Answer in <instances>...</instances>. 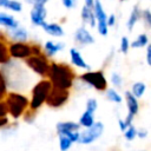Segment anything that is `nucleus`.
<instances>
[{"mask_svg": "<svg viewBox=\"0 0 151 151\" xmlns=\"http://www.w3.org/2000/svg\"><path fill=\"white\" fill-rule=\"evenodd\" d=\"M94 123H96L94 114L90 113L87 111H84L81 113V116L79 117V120H78V124L80 125V127H84V129H87V127L92 126Z\"/></svg>", "mask_w": 151, "mask_h": 151, "instance_id": "21", "label": "nucleus"}, {"mask_svg": "<svg viewBox=\"0 0 151 151\" xmlns=\"http://www.w3.org/2000/svg\"><path fill=\"white\" fill-rule=\"evenodd\" d=\"M105 93H106V98H107L110 101H112V103H114V104H122V103H123V97L119 94V92H118L116 88L110 87V88H107V90L105 91Z\"/></svg>", "mask_w": 151, "mask_h": 151, "instance_id": "25", "label": "nucleus"}, {"mask_svg": "<svg viewBox=\"0 0 151 151\" xmlns=\"http://www.w3.org/2000/svg\"><path fill=\"white\" fill-rule=\"evenodd\" d=\"M84 6L90 8V9H93V6H94V0H84Z\"/></svg>", "mask_w": 151, "mask_h": 151, "instance_id": "42", "label": "nucleus"}, {"mask_svg": "<svg viewBox=\"0 0 151 151\" xmlns=\"http://www.w3.org/2000/svg\"><path fill=\"white\" fill-rule=\"evenodd\" d=\"M145 91H146V85L143 81H136V83H133L132 86H131V90H130L131 94L134 98H137V99L142 98L144 96Z\"/></svg>", "mask_w": 151, "mask_h": 151, "instance_id": "22", "label": "nucleus"}, {"mask_svg": "<svg viewBox=\"0 0 151 151\" xmlns=\"http://www.w3.org/2000/svg\"><path fill=\"white\" fill-rule=\"evenodd\" d=\"M147 130L146 129H143V127H139V129H137V137L138 138H140V139H144V138H146L147 137Z\"/></svg>", "mask_w": 151, "mask_h": 151, "instance_id": "37", "label": "nucleus"}, {"mask_svg": "<svg viewBox=\"0 0 151 151\" xmlns=\"http://www.w3.org/2000/svg\"><path fill=\"white\" fill-rule=\"evenodd\" d=\"M26 66L32 70L35 74H38L39 77H41L42 79L48 77L50 73V67H51V61L48 60V58L41 53L38 55H31L25 60Z\"/></svg>", "mask_w": 151, "mask_h": 151, "instance_id": "4", "label": "nucleus"}, {"mask_svg": "<svg viewBox=\"0 0 151 151\" xmlns=\"http://www.w3.org/2000/svg\"><path fill=\"white\" fill-rule=\"evenodd\" d=\"M11 60L9 53H8V42L6 40L0 39V65L8 64Z\"/></svg>", "mask_w": 151, "mask_h": 151, "instance_id": "23", "label": "nucleus"}, {"mask_svg": "<svg viewBox=\"0 0 151 151\" xmlns=\"http://www.w3.org/2000/svg\"><path fill=\"white\" fill-rule=\"evenodd\" d=\"M110 81H111V84H112L114 87H117V88H120V87L123 86V77H122L118 72H113V73L111 74Z\"/></svg>", "mask_w": 151, "mask_h": 151, "instance_id": "31", "label": "nucleus"}, {"mask_svg": "<svg viewBox=\"0 0 151 151\" xmlns=\"http://www.w3.org/2000/svg\"><path fill=\"white\" fill-rule=\"evenodd\" d=\"M116 21H117V18H116V15L113 13H111V14L107 15V27L114 26L116 25Z\"/></svg>", "mask_w": 151, "mask_h": 151, "instance_id": "36", "label": "nucleus"}, {"mask_svg": "<svg viewBox=\"0 0 151 151\" xmlns=\"http://www.w3.org/2000/svg\"><path fill=\"white\" fill-rule=\"evenodd\" d=\"M80 18L85 25H88L92 28L96 27V17H94L93 9H90L85 6H83L81 11H80Z\"/></svg>", "mask_w": 151, "mask_h": 151, "instance_id": "20", "label": "nucleus"}, {"mask_svg": "<svg viewBox=\"0 0 151 151\" xmlns=\"http://www.w3.org/2000/svg\"><path fill=\"white\" fill-rule=\"evenodd\" d=\"M140 19H142V11L139 9V6H138V5H134V6L132 7V11H131V13H130V15H129V18H127V21H126V27H127V29L131 32V31L134 28L136 24H137Z\"/></svg>", "mask_w": 151, "mask_h": 151, "instance_id": "19", "label": "nucleus"}, {"mask_svg": "<svg viewBox=\"0 0 151 151\" xmlns=\"http://www.w3.org/2000/svg\"><path fill=\"white\" fill-rule=\"evenodd\" d=\"M8 124H9V119H8V117H4V118H0V129H2V127H6Z\"/></svg>", "mask_w": 151, "mask_h": 151, "instance_id": "41", "label": "nucleus"}, {"mask_svg": "<svg viewBox=\"0 0 151 151\" xmlns=\"http://www.w3.org/2000/svg\"><path fill=\"white\" fill-rule=\"evenodd\" d=\"M5 8L14 13H20L22 11V4L18 0H8V2L5 5Z\"/></svg>", "mask_w": 151, "mask_h": 151, "instance_id": "28", "label": "nucleus"}, {"mask_svg": "<svg viewBox=\"0 0 151 151\" xmlns=\"http://www.w3.org/2000/svg\"><path fill=\"white\" fill-rule=\"evenodd\" d=\"M70 59L73 66L78 67V68H83L86 71H90V65L86 63V60L84 59L81 52L77 48V47H71L70 48Z\"/></svg>", "mask_w": 151, "mask_h": 151, "instance_id": "12", "label": "nucleus"}, {"mask_svg": "<svg viewBox=\"0 0 151 151\" xmlns=\"http://www.w3.org/2000/svg\"><path fill=\"white\" fill-rule=\"evenodd\" d=\"M7 116H8V112H7V107H6L5 101H0V118L7 117Z\"/></svg>", "mask_w": 151, "mask_h": 151, "instance_id": "35", "label": "nucleus"}, {"mask_svg": "<svg viewBox=\"0 0 151 151\" xmlns=\"http://www.w3.org/2000/svg\"><path fill=\"white\" fill-rule=\"evenodd\" d=\"M8 53L13 59L26 60L32 55V45L28 42H9Z\"/></svg>", "mask_w": 151, "mask_h": 151, "instance_id": "9", "label": "nucleus"}, {"mask_svg": "<svg viewBox=\"0 0 151 151\" xmlns=\"http://www.w3.org/2000/svg\"><path fill=\"white\" fill-rule=\"evenodd\" d=\"M6 35L9 37V39L12 40V42H27L28 39V32L25 27H21L20 25L17 28L13 29H8Z\"/></svg>", "mask_w": 151, "mask_h": 151, "instance_id": "14", "label": "nucleus"}, {"mask_svg": "<svg viewBox=\"0 0 151 151\" xmlns=\"http://www.w3.org/2000/svg\"><path fill=\"white\" fill-rule=\"evenodd\" d=\"M118 127L120 129V131H122V132H124V131L127 129V126H126V124H125L124 119H122V118H118Z\"/></svg>", "mask_w": 151, "mask_h": 151, "instance_id": "40", "label": "nucleus"}, {"mask_svg": "<svg viewBox=\"0 0 151 151\" xmlns=\"http://www.w3.org/2000/svg\"><path fill=\"white\" fill-rule=\"evenodd\" d=\"M146 64L151 67V44H149L146 46Z\"/></svg>", "mask_w": 151, "mask_h": 151, "instance_id": "39", "label": "nucleus"}, {"mask_svg": "<svg viewBox=\"0 0 151 151\" xmlns=\"http://www.w3.org/2000/svg\"><path fill=\"white\" fill-rule=\"evenodd\" d=\"M8 2V0H0V7H5V5Z\"/></svg>", "mask_w": 151, "mask_h": 151, "instance_id": "43", "label": "nucleus"}, {"mask_svg": "<svg viewBox=\"0 0 151 151\" xmlns=\"http://www.w3.org/2000/svg\"><path fill=\"white\" fill-rule=\"evenodd\" d=\"M51 88H52V84L47 78L39 80L32 88L28 110H31L32 112H37L45 104Z\"/></svg>", "mask_w": 151, "mask_h": 151, "instance_id": "3", "label": "nucleus"}, {"mask_svg": "<svg viewBox=\"0 0 151 151\" xmlns=\"http://www.w3.org/2000/svg\"><path fill=\"white\" fill-rule=\"evenodd\" d=\"M149 45V37L146 33H140L133 41L130 42L131 48H142Z\"/></svg>", "mask_w": 151, "mask_h": 151, "instance_id": "24", "label": "nucleus"}, {"mask_svg": "<svg viewBox=\"0 0 151 151\" xmlns=\"http://www.w3.org/2000/svg\"><path fill=\"white\" fill-rule=\"evenodd\" d=\"M41 28L44 29L45 33H47L51 37L59 38V37H63L65 34L63 26L60 24H58V22H45L41 26Z\"/></svg>", "mask_w": 151, "mask_h": 151, "instance_id": "17", "label": "nucleus"}, {"mask_svg": "<svg viewBox=\"0 0 151 151\" xmlns=\"http://www.w3.org/2000/svg\"><path fill=\"white\" fill-rule=\"evenodd\" d=\"M124 99H125V104L127 107V114L136 117L139 112V101L137 98H134L130 91H126L124 94Z\"/></svg>", "mask_w": 151, "mask_h": 151, "instance_id": "15", "label": "nucleus"}, {"mask_svg": "<svg viewBox=\"0 0 151 151\" xmlns=\"http://www.w3.org/2000/svg\"><path fill=\"white\" fill-rule=\"evenodd\" d=\"M97 109H98V101H97V99L96 98H88L86 100V104H85V111L94 114L96 111H97Z\"/></svg>", "mask_w": 151, "mask_h": 151, "instance_id": "30", "label": "nucleus"}, {"mask_svg": "<svg viewBox=\"0 0 151 151\" xmlns=\"http://www.w3.org/2000/svg\"><path fill=\"white\" fill-rule=\"evenodd\" d=\"M0 26L5 27L7 31L13 29L19 26V21L13 15L5 13V12H0Z\"/></svg>", "mask_w": 151, "mask_h": 151, "instance_id": "18", "label": "nucleus"}, {"mask_svg": "<svg viewBox=\"0 0 151 151\" xmlns=\"http://www.w3.org/2000/svg\"><path fill=\"white\" fill-rule=\"evenodd\" d=\"M65 44L64 42H55L53 40H47L44 46H42V53L47 57V58H52L54 57L59 51L64 50Z\"/></svg>", "mask_w": 151, "mask_h": 151, "instance_id": "16", "label": "nucleus"}, {"mask_svg": "<svg viewBox=\"0 0 151 151\" xmlns=\"http://www.w3.org/2000/svg\"><path fill=\"white\" fill-rule=\"evenodd\" d=\"M142 19L144 21V24L151 28V11L150 9H143L142 11Z\"/></svg>", "mask_w": 151, "mask_h": 151, "instance_id": "33", "label": "nucleus"}, {"mask_svg": "<svg viewBox=\"0 0 151 151\" xmlns=\"http://www.w3.org/2000/svg\"><path fill=\"white\" fill-rule=\"evenodd\" d=\"M122 1H124V0H122Z\"/></svg>", "mask_w": 151, "mask_h": 151, "instance_id": "44", "label": "nucleus"}, {"mask_svg": "<svg viewBox=\"0 0 151 151\" xmlns=\"http://www.w3.org/2000/svg\"><path fill=\"white\" fill-rule=\"evenodd\" d=\"M25 1L29 5H32V6H34V5H45L46 6V4L50 0H25Z\"/></svg>", "mask_w": 151, "mask_h": 151, "instance_id": "38", "label": "nucleus"}, {"mask_svg": "<svg viewBox=\"0 0 151 151\" xmlns=\"http://www.w3.org/2000/svg\"><path fill=\"white\" fill-rule=\"evenodd\" d=\"M47 9L45 5H34L29 11V20L34 26H42L46 22Z\"/></svg>", "mask_w": 151, "mask_h": 151, "instance_id": "11", "label": "nucleus"}, {"mask_svg": "<svg viewBox=\"0 0 151 151\" xmlns=\"http://www.w3.org/2000/svg\"><path fill=\"white\" fill-rule=\"evenodd\" d=\"M4 101L6 104L8 116L15 120L24 117L29 106V99L19 92H8Z\"/></svg>", "mask_w": 151, "mask_h": 151, "instance_id": "2", "label": "nucleus"}, {"mask_svg": "<svg viewBox=\"0 0 151 151\" xmlns=\"http://www.w3.org/2000/svg\"><path fill=\"white\" fill-rule=\"evenodd\" d=\"M68 99H70V91L52 87L45 104L52 109H60L68 101Z\"/></svg>", "mask_w": 151, "mask_h": 151, "instance_id": "7", "label": "nucleus"}, {"mask_svg": "<svg viewBox=\"0 0 151 151\" xmlns=\"http://www.w3.org/2000/svg\"><path fill=\"white\" fill-rule=\"evenodd\" d=\"M104 124L101 122H96L92 126L84 129L83 131L79 132V139H78V144L81 145H90L92 143H94L96 140H98L103 133H104Z\"/></svg>", "mask_w": 151, "mask_h": 151, "instance_id": "6", "label": "nucleus"}, {"mask_svg": "<svg viewBox=\"0 0 151 151\" xmlns=\"http://www.w3.org/2000/svg\"><path fill=\"white\" fill-rule=\"evenodd\" d=\"M93 13L96 17V28L97 32L105 37L109 33V27H107V14L104 9V6L100 0H94V6H93Z\"/></svg>", "mask_w": 151, "mask_h": 151, "instance_id": "8", "label": "nucleus"}, {"mask_svg": "<svg viewBox=\"0 0 151 151\" xmlns=\"http://www.w3.org/2000/svg\"><path fill=\"white\" fill-rule=\"evenodd\" d=\"M131 46H130V40L127 37H122L120 39V46H119V50L123 54H127L129 51H130Z\"/></svg>", "mask_w": 151, "mask_h": 151, "instance_id": "32", "label": "nucleus"}, {"mask_svg": "<svg viewBox=\"0 0 151 151\" xmlns=\"http://www.w3.org/2000/svg\"><path fill=\"white\" fill-rule=\"evenodd\" d=\"M58 144L60 151H68L73 145V143L66 136H58Z\"/></svg>", "mask_w": 151, "mask_h": 151, "instance_id": "27", "label": "nucleus"}, {"mask_svg": "<svg viewBox=\"0 0 151 151\" xmlns=\"http://www.w3.org/2000/svg\"><path fill=\"white\" fill-rule=\"evenodd\" d=\"M80 79H81V81H84L88 86L93 87L98 92H104L109 88L107 79H106L104 72L100 70L99 71H91V70L86 71L80 76Z\"/></svg>", "mask_w": 151, "mask_h": 151, "instance_id": "5", "label": "nucleus"}, {"mask_svg": "<svg viewBox=\"0 0 151 151\" xmlns=\"http://www.w3.org/2000/svg\"><path fill=\"white\" fill-rule=\"evenodd\" d=\"M60 1H61L63 6H64L65 8H67V9L74 8V7L77 6V4H78V0H60Z\"/></svg>", "mask_w": 151, "mask_h": 151, "instance_id": "34", "label": "nucleus"}, {"mask_svg": "<svg viewBox=\"0 0 151 151\" xmlns=\"http://www.w3.org/2000/svg\"><path fill=\"white\" fill-rule=\"evenodd\" d=\"M74 38V42L79 46H88L94 44V37L93 34L85 27V26H79L73 34Z\"/></svg>", "mask_w": 151, "mask_h": 151, "instance_id": "10", "label": "nucleus"}, {"mask_svg": "<svg viewBox=\"0 0 151 151\" xmlns=\"http://www.w3.org/2000/svg\"><path fill=\"white\" fill-rule=\"evenodd\" d=\"M79 130H80V125L78 124V122L65 120V122H58L55 124V132L58 136L66 134L70 132H76Z\"/></svg>", "mask_w": 151, "mask_h": 151, "instance_id": "13", "label": "nucleus"}, {"mask_svg": "<svg viewBox=\"0 0 151 151\" xmlns=\"http://www.w3.org/2000/svg\"><path fill=\"white\" fill-rule=\"evenodd\" d=\"M124 138L127 140V142H132L133 139H136L137 137V127L134 125H130L124 132Z\"/></svg>", "mask_w": 151, "mask_h": 151, "instance_id": "29", "label": "nucleus"}, {"mask_svg": "<svg viewBox=\"0 0 151 151\" xmlns=\"http://www.w3.org/2000/svg\"><path fill=\"white\" fill-rule=\"evenodd\" d=\"M77 78L76 71L65 63H51L50 73L47 79L51 81L52 87L70 91L73 86L74 79Z\"/></svg>", "mask_w": 151, "mask_h": 151, "instance_id": "1", "label": "nucleus"}, {"mask_svg": "<svg viewBox=\"0 0 151 151\" xmlns=\"http://www.w3.org/2000/svg\"><path fill=\"white\" fill-rule=\"evenodd\" d=\"M7 79L4 72L0 70V101H4L7 96Z\"/></svg>", "mask_w": 151, "mask_h": 151, "instance_id": "26", "label": "nucleus"}]
</instances>
